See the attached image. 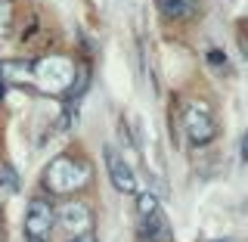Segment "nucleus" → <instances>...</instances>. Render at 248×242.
Masks as SVG:
<instances>
[{
	"mask_svg": "<svg viewBox=\"0 0 248 242\" xmlns=\"http://www.w3.org/2000/svg\"><path fill=\"white\" fill-rule=\"evenodd\" d=\"M44 180H46V186H50L53 193H75L90 180V171H87V165H81V161L59 155L56 161H50Z\"/></svg>",
	"mask_w": 248,
	"mask_h": 242,
	"instance_id": "1",
	"label": "nucleus"
},
{
	"mask_svg": "<svg viewBox=\"0 0 248 242\" xmlns=\"http://www.w3.org/2000/svg\"><path fill=\"white\" fill-rule=\"evenodd\" d=\"M183 130H186V137H189L196 146L211 143L214 134H217L211 109H208L205 103H199V99H189V103L183 106Z\"/></svg>",
	"mask_w": 248,
	"mask_h": 242,
	"instance_id": "2",
	"label": "nucleus"
},
{
	"mask_svg": "<svg viewBox=\"0 0 248 242\" xmlns=\"http://www.w3.org/2000/svg\"><path fill=\"white\" fill-rule=\"evenodd\" d=\"M22 230H25L28 242H46L50 239V230H53V208H50V202L46 199H31Z\"/></svg>",
	"mask_w": 248,
	"mask_h": 242,
	"instance_id": "3",
	"label": "nucleus"
},
{
	"mask_svg": "<svg viewBox=\"0 0 248 242\" xmlns=\"http://www.w3.org/2000/svg\"><path fill=\"white\" fill-rule=\"evenodd\" d=\"M106 168H108V177H112V183H115L118 193H127V196H137L140 193L134 171H130V165L124 159L115 155V149H106Z\"/></svg>",
	"mask_w": 248,
	"mask_h": 242,
	"instance_id": "4",
	"label": "nucleus"
},
{
	"mask_svg": "<svg viewBox=\"0 0 248 242\" xmlns=\"http://www.w3.org/2000/svg\"><path fill=\"white\" fill-rule=\"evenodd\" d=\"M90 214L84 205H65L62 208V227L65 230H75V233H87L90 230Z\"/></svg>",
	"mask_w": 248,
	"mask_h": 242,
	"instance_id": "5",
	"label": "nucleus"
},
{
	"mask_svg": "<svg viewBox=\"0 0 248 242\" xmlns=\"http://www.w3.org/2000/svg\"><path fill=\"white\" fill-rule=\"evenodd\" d=\"M143 236L149 242H170V230H168V221L165 214H152V217H143Z\"/></svg>",
	"mask_w": 248,
	"mask_h": 242,
	"instance_id": "6",
	"label": "nucleus"
},
{
	"mask_svg": "<svg viewBox=\"0 0 248 242\" xmlns=\"http://www.w3.org/2000/svg\"><path fill=\"white\" fill-rule=\"evenodd\" d=\"M137 211L143 214V217H152V214H158L161 208H158V196L149 190H143V193H137Z\"/></svg>",
	"mask_w": 248,
	"mask_h": 242,
	"instance_id": "7",
	"label": "nucleus"
},
{
	"mask_svg": "<svg viewBox=\"0 0 248 242\" xmlns=\"http://www.w3.org/2000/svg\"><path fill=\"white\" fill-rule=\"evenodd\" d=\"M158 6H161L165 16H170V19H180V16L189 13V3H186V0H158Z\"/></svg>",
	"mask_w": 248,
	"mask_h": 242,
	"instance_id": "8",
	"label": "nucleus"
},
{
	"mask_svg": "<svg viewBox=\"0 0 248 242\" xmlns=\"http://www.w3.org/2000/svg\"><path fill=\"white\" fill-rule=\"evenodd\" d=\"M10 19H13V3L10 0H0V34L10 28Z\"/></svg>",
	"mask_w": 248,
	"mask_h": 242,
	"instance_id": "9",
	"label": "nucleus"
},
{
	"mask_svg": "<svg viewBox=\"0 0 248 242\" xmlns=\"http://www.w3.org/2000/svg\"><path fill=\"white\" fill-rule=\"evenodd\" d=\"M208 62H211L214 68H223V65H227V56H223V53H217V50H214V53H208Z\"/></svg>",
	"mask_w": 248,
	"mask_h": 242,
	"instance_id": "10",
	"label": "nucleus"
},
{
	"mask_svg": "<svg viewBox=\"0 0 248 242\" xmlns=\"http://www.w3.org/2000/svg\"><path fill=\"white\" fill-rule=\"evenodd\" d=\"M242 161H248V134L242 137Z\"/></svg>",
	"mask_w": 248,
	"mask_h": 242,
	"instance_id": "11",
	"label": "nucleus"
},
{
	"mask_svg": "<svg viewBox=\"0 0 248 242\" xmlns=\"http://www.w3.org/2000/svg\"><path fill=\"white\" fill-rule=\"evenodd\" d=\"M75 242H90V236H78V239H75Z\"/></svg>",
	"mask_w": 248,
	"mask_h": 242,
	"instance_id": "12",
	"label": "nucleus"
},
{
	"mask_svg": "<svg viewBox=\"0 0 248 242\" xmlns=\"http://www.w3.org/2000/svg\"><path fill=\"white\" fill-rule=\"evenodd\" d=\"M0 99H3V81H0Z\"/></svg>",
	"mask_w": 248,
	"mask_h": 242,
	"instance_id": "13",
	"label": "nucleus"
},
{
	"mask_svg": "<svg viewBox=\"0 0 248 242\" xmlns=\"http://www.w3.org/2000/svg\"><path fill=\"white\" fill-rule=\"evenodd\" d=\"M0 242H3V230H0Z\"/></svg>",
	"mask_w": 248,
	"mask_h": 242,
	"instance_id": "14",
	"label": "nucleus"
}]
</instances>
